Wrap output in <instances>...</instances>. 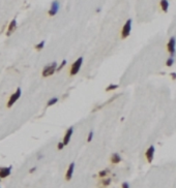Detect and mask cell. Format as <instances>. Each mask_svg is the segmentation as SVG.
<instances>
[{
	"mask_svg": "<svg viewBox=\"0 0 176 188\" xmlns=\"http://www.w3.org/2000/svg\"><path fill=\"white\" fill-rule=\"evenodd\" d=\"M56 69H57V63L52 62V63L48 64V65H46L45 67H44L41 74H43L44 78H47V77L52 76V74L56 72Z\"/></svg>",
	"mask_w": 176,
	"mask_h": 188,
	"instance_id": "cell-1",
	"label": "cell"
},
{
	"mask_svg": "<svg viewBox=\"0 0 176 188\" xmlns=\"http://www.w3.org/2000/svg\"><path fill=\"white\" fill-rule=\"evenodd\" d=\"M82 63H83V57H79V58L72 63V67H70V76H76V74H78L81 66H82Z\"/></svg>",
	"mask_w": 176,
	"mask_h": 188,
	"instance_id": "cell-2",
	"label": "cell"
},
{
	"mask_svg": "<svg viewBox=\"0 0 176 188\" xmlns=\"http://www.w3.org/2000/svg\"><path fill=\"white\" fill-rule=\"evenodd\" d=\"M132 31V19H129L125 24L123 25L122 30H121V37L122 38H126L129 34H131Z\"/></svg>",
	"mask_w": 176,
	"mask_h": 188,
	"instance_id": "cell-3",
	"label": "cell"
},
{
	"mask_svg": "<svg viewBox=\"0 0 176 188\" xmlns=\"http://www.w3.org/2000/svg\"><path fill=\"white\" fill-rule=\"evenodd\" d=\"M167 49H168V52L170 54V57H174L175 51H176V38L174 36H172L169 39L168 43H167Z\"/></svg>",
	"mask_w": 176,
	"mask_h": 188,
	"instance_id": "cell-4",
	"label": "cell"
},
{
	"mask_svg": "<svg viewBox=\"0 0 176 188\" xmlns=\"http://www.w3.org/2000/svg\"><path fill=\"white\" fill-rule=\"evenodd\" d=\"M21 93H22L21 89H20V88H18L16 91H15V93L12 94V96H10V99H8V101H7V108H12L13 105H15V102H16L18 99L20 98V96H21Z\"/></svg>",
	"mask_w": 176,
	"mask_h": 188,
	"instance_id": "cell-5",
	"label": "cell"
},
{
	"mask_svg": "<svg viewBox=\"0 0 176 188\" xmlns=\"http://www.w3.org/2000/svg\"><path fill=\"white\" fill-rule=\"evenodd\" d=\"M155 148L153 145H151L150 147L146 150V152H145V157H146L148 162H151V161H152L153 156H155Z\"/></svg>",
	"mask_w": 176,
	"mask_h": 188,
	"instance_id": "cell-6",
	"label": "cell"
},
{
	"mask_svg": "<svg viewBox=\"0 0 176 188\" xmlns=\"http://www.w3.org/2000/svg\"><path fill=\"white\" fill-rule=\"evenodd\" d=\"M59 6H60V5H59V2L57 1V0H55V1L52 2L51 7H50V10H49V15H50V16H55V15L58 13Z\"/></svg>",
	"mask_w": 176,
	"mask_h": 188,
	"instance_id": "cell-7",
	"label": "cell"
},
{
	"mask_svg": "<svg viewBox=\"0 0 176 188\" xmlns=\"http://www.w3.org/2000/svg\"><path fill=\"white\" fill-rule=\"evenodd\" d=\"M12 173V167H0V179H4L8 177Z\"/></svg>",
	"mask_w": 176,
	"mask_h": 188,
	"instance_id": "cell-8",
	"label": "cell"
},
{
	"mask_svg": "<svg viewBox=\"0 0 176 188\" xmlns=\"http://www.w3.org/2000/svg\"><path fill=\"white\" fill-rule=\"evenodd\" d=\"M72 133H74V128H72V127H70L69 129L67 130V132H65L64 138H63V141H62V143H63V145H64V146H67V144L70 143V138H72Z\"/></svg>",
	"mask_w": 176,
	"mask_h": 188,
	"instance_id": "cell-9",
	"label": "cell"
},
{
	"mask_svg": "<svg viewBox=\"0 0 176 188\" xmlns=\"http://www.w3.org/2000/svg\"><path fill=\"white\" fill-rule=\"evenodd\" d=\"M74 171H75V162H72L67 167V171L65 173V180L70 181V179L72 178V175H74Z\"/></svg>",
	"mask_w": 176,
	"mask_h": 188,
	"instance_id": "cell-10",
	"label": "cell"
},
{
	"mask_svg": "<svg viewBox=\"0 0 176 188\" xmlns=\"http://www.w3.org/2000/svg\"><path fill=\"white\" fill-rule=\"evenodd\" d=\"M16 28H17V21H16V19H14L10 23V25H8L7 31H6V36H10V35L16 30Z\"/></svg>",
	"mask_w": 176,
	"mask_h": 188,
	"instance_id": "cell-11",
	"label": "cell"
},
{
	"mask_svg": "<svg viewBox=\"0 0 176 188\" xmlns=\"http://www.w3.org/2000/svg\"><path fill=\"white\" fill-rule=\"evenodd\" d=\"M160 8H162V10L164 13H167L169 10V0H160Z\"/></svg>",
	"mask_w": 176,
	"mask_h": 188,
	"instance_id": "cell-12",
	"label": "cell"
},
{
	"mask_svg": "<svg viewBox=\"0 0 176 188\" xmlns=\"http://www.w3.org/2000/svg\"><path fill=\"white\" fill-rule=\"evenodd\" d=\"M120 161H121V157H120V155L118 153H113L111 155V162L113 163V164H117Z\"/></svg>",
	"mask_w": 176,
	"mask_h": 188,
	"instance_id": "cell-13",
	"label": "cell"
},
{
	"mask_svg": "<svg viewBox=\"0 0 176 188\" xmlns=\"http://www.w3.org/2000/svg\"><path fill=\"white\" fill-rule=\"evenodd\" d=\"M110 173V171L108 169H106V170H103V171H101L100 173H98V177L100 178H106V177L108 176V174Z\"/></svg>",
	"mask_w": 176,
	"mask_h": 188,
	"instance_id": "cell-14",
	"label": "cell"
},
{
	"mask_svg": "<svg viewBox=\"0 0 176 188\" xmlns=\"http://www.w3.org/2000/svg\"><path fill=\"white\" fill-rule=\"evenodd\" d=\"M174 64V57H169L166 61V66L167 67H171Z\"/></svg>",
	"mask_w": 176,
	"mask_h": 188,
	"instance_id": "cell-15",
	"label": "cell"
},
{
	"mask_svg": "<svg viewBox=\"0 0 176 188\" xmlns=\"http://www.w3.org/2000/svg\"><path fill=\"white\" fill-rule=\"evenodd\" d=\"M56 102H58V98L57 97H54V98H51L47 103V107H51V105H54Z\"/></svg>",
	"mask_w": 176,
	"mask_h": 188,
	"instance_id": "cell-16",
	"label": "cell"
},
{
	"mask_svg": "<svg viewBox=\"0 0 176 188\" xmlns=\"http://www.w3.org/2000/svg\"><path fill=\"white\" fill-rule=\"evenodd\" d=\"M118 88V85H115V84H111V85H109L107 88H106V91L109 92V91H113V90L117 89Z\"/></svg>",
	"mask_w": 176,
	"mask_h": 188,
	"instance_id": "cell-17",
	"label": "cell"
},
{
	"mask_svg": "<svg viewBox=\"0 0 176 188\" xmlns=\"http://www.w3.org/2000/svg\"><path fill=\"white\" fill-rule=\"evenodd\" d=\"M111 184V179L110 178H104L102 181V185L103 186H109V185Z\"/></svg>",
	"mask_w": 176,
	"mask_h": 188,
	"instance_id": "cell-18",
	"label": "cell"
},
{
	"mask_svg": "<svg viewBox=\"0 0 176 188\" xmlns=\"http://www.w3.org/2000/svg\"><path fill=\"white\" fill-rule=\"evenodd\" d=\"M45 47V41H41V43H38L36 46H35V49H36L37 51H41V50H43V48Z\"/></svg>",
	"mask_w": 176,
	"mask_h": 188,
	"instance_id": "cell-19",
	"label": "cell"
},
{
	"mask_svg": "<svg viewBox=\"0 0 176 188\" xmlns=\"http://www.w3.org/2000/svg\"><path fill=\"white\" fill-rule=\"evenodd\" d=\"M65 64H67V60H62V62H61V64L59 66H57V69L56 72H60L61 69H62L63 67L65 66Z\"/></svg>",
	"mask_w": 176,
	"mask_h": 188,
	"instance_id": "cell-20",
	"label": "cell"
},
{
	"mask_svg": "<svg viewBox=\"0 0 176 188\" xmlns=\"http://www.w3.org/2000/svg\"><path fill=\"white\" fill-rule=\"evenodd\" d=\"M92 138H93V131H89L88 136H87V142H88V143H89V142H91Z\"/></svg>",
	"mask_w": 176,
	"mask_h": 188,
	"instance_id": "cell-21",
	"label": "cell"
},
{
	"mask_svg": "<svg viewBox=\"0 0 176 188\" xmlns=\"http://www.w3.org/2000/svg\"><path fill=\"white\" fill-rule=\"evenodd\" d=\"M63 148H64V145H63V143H62V142H59L58 145H57V149H58V150H62Z\"/></svg>",
	"mask_w": 176,
	"mask_h": 188,
	"instance_id": "cell-22",
	"label": "cell"
},
{
	"mask_svg": "<svg viewBox=\"0 0 176 188\" xmlns=\"http://www.w3.org/2000/svg\"><path fill=\"white\" fill-rule=\"evenodd\" d=\"M121 188H129V184L127 182H123L121 184Z\"/></svg>",
	"mask_w": 176,
	"mask_h": 188,
	"instance_id": "cell-23",
	"label": "cell"
},
{
	"mask_svg": "<svg viewBox=\"0 0 176 188\" xmlns=\"http://www.w3.org/2000/svg\"><path fill=\"white\" fill-rule=\"evenodd\" d=\"M35 171H36V167H31V169L29 170V174H32V173H34Z\"/></svg>",
	"mask_w": 176,
	"mask_h": 188,
	"instance_id": "cell-24",
	"label": "cell"
},
{
	"mask_svg": "<svg viewBox=\"0 0 176 188\" xmlns=\"http://www.w3.org/2000/svg\"><path fill=\"white\" fill-rule=\"evenodd\" d=\"M170 76L172 77V79H174V80L176 79V74H175V72H172V74H171Z\"/></svg>",
	"mask_w": 176,
	"mask_h": 188,
	"instance_id": "cell-25",
	"label": "cell"
},
{
	"mask_svg": "<svg viewBox=\"0 0 176 188\" xmlns=\"http://www.w3.org/2000/svg\"><path fill=\"white\" fill-rule=\"evenodd\" d=\"M41 158H43V155H41V154H38V155H37V159L39 160V159H41Z\"/></svg>",
	"mask_w": 176,
	"mask_h": 188,
	"instance_id": "cell-26",
	"label": "cell"
},
{
	"mask_svg": "<svg viewBox=\"0 0 176 188\" xmlns=\"http://www.w3.org/2000/svg\"><path fill=\"white\" fill-rule=\"evenodd\" d=\"M100 12H101V8L98 7V8H96V13H100Z\"/></svg>",
	"mask_w": 176,
	"mask_h": 188,
	"instance_id": "cell-27",
	"label": "cell"
},
{
	"mask_svg": "<svg viewBox=\"0 0 176 188\" xmlns=\"http://www.w3.org/2000/svg\"><path fill=\"white\" fill-rule=\"evenodd\" d=\"M0 182H1V179H0Z\"/></svg>",
	"mask_w": 176,
	"mask_h": 188,
	"instance_id": "cell-28",
	"label": "cell"
},
{
	"mask_svg": "<svg viewBox=\"0 0 176 188\" xmlns=\"http://www.w3.org/2000/svg\"><path fill=\"white\" fill-rule=\"evenodd\" d=\"M0 188H1V187H0Z\"/></svg>",
	"mask_w": 176,
	"mask_h": 188,
	"instance_id": "cell-29",
	"label": "cell"
}]
</instances>
